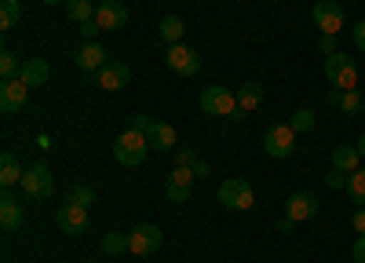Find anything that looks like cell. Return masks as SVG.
Listing matches in <instances>:
<instances>
[{
    "label": "cell",
    "mask_w": 365,
    "mask_h": 263,
    "mask_svg": "<svg viewBox=\"0 0 365 263\" xmlns=\"http://www.w3.org/2000/svg\"><path fill=\"white\" fill-rule=\"evenodd\" d=\"M194 180H197V175H194V168L190 165H172V172H168V183L172 187H194Z\"/></svg>",
    "instance_id": "cell-30"
},
{
    "label": "cell",
    "mask_w": 365,
    "mask_h": 263,
    "mask_svg": "<svg viewBox=\"0 0 365 263\" xmlns=\"http://www.w3.org/2000/svg\"><path fill=\"white\" fill-rule=\"evenodd\" d=\"M96 22H99L103 33H117V29L128 26V8L120 4V0H103L96 8Z\"/></svg>",
    "instance_id": "cell-11"
},
{
    "label": "cell",
    "mask_w": 365,
    "mask_h": 263,
    "mask_svg": "<svg viewBox=\"0 0 365 263\" xmlns=\"http://www.w3.org/2000/svg\"><path fill=\"white\" fill-rule=\"evenodd\" d=\"M234 96H237V106H241V110L252 113V110H259V106H263V84H259V81H245Z\"/></svg>",
    "instance_id": "cell-20"
},
{
    "label": "cell",
    "mask_w": 365,
    "mask_h": 263,
    "mask_svg": "<svg viewBox=\"0 0 365 263\" xmlns=\"http://www.w3.org/2000/svg\"><path fill=\"white\" fill-rule=\"evenodd\" d=\"M361 161L365 158L358 154V146H351V143H340L336 150H332V168H336V172H347L351 175V172L361 168Z\"/></svg>",
    "instance_id": "cell-18"
},
{
    "label": "cell",
    "mask_w": 365,
    "mask_h": 263,
    "mask_svg": "<svg viewBox=\"0 0 365 263\" xmlns=\"http://www.w3.org/2000/svg\"><path fill=\"white\" fill-rule=\"evenodd\" d=\"M351 259L354 263H365V234H358L354 245H351Z\"/></svg>",
    "instance_id": "cell-36"
},
{
    "label": "cell",
    "mask_w": 365,
    "mask_h": 263,
    "mask_svg": "<svg viewBox=\"0 0 365 263\" xmlns=\"http://www.w3.org/2000/svg\"><path fill=\"white\" fill-rule=\"evenodd\" d=\"M96 197H99V194L91 190V187H84V183H77V187L66 194V201H70V205H81V209H91V205H96Z\"/></svg>",
    "instance_id": "cell-31"
},
{
    "label": "cell",
    "mask_w": 365,
    "mask_h": 263,
    "mask_svg": "<svg viewBox=\"0 0 365 263\" xmlns=\"http://www.w3.org/2000/svg\"><path fill=\"white\" fill-rule=\"evenodd\" d=\"M66 19L70 22H91L96 19V4H91V0H66Z\"/></svg>",
    "instance_id": "cell-24"
},
{
    "label": "cell",
    "mask_w": 365,
    "mask_h": 263,
    "mask_svg": "<svg viewBox=\"0 0 365 263\" xmlns=\"http://www.w3.org/2000/svg\"><path fill=\"white\" fill-rule=\"evenodd\" d=\"M55 223H58V230H63V234H73V238H77V234H84L88 230V209H81V205H63V209H58L55 212Z\"/></svg>",
    "instance_id": "cell-14"
},
{
    "label": "cell",
    "mask_w": 365,
    "mask_h": 263,
    "mask_svg": "<svg viewBox=\"0 0 365 263\" xmlns=\"http://www.w3.org/2000/svg\"><path fill=\"white\" fill-rule=\"evenodd\" d=\"M103 252H106V256H120V252H128V234H120V230H106V238H103Z\"/></svg>",
    "instance_id": "cell-28"
},
{
    "label": "cell",
    "mask_w": 365,
    "mask_h": 263,
    "mask_svg": "<svg viewBox=\"0 0 365 263\" xmlns=\"http://www.w3.org/2000/svg\"><path fill=\"white\" fill-rule=\"evenodd\" d=\"M161 242H165L161 227H154V223H135V230L128 234V252H135V256H154V252L161 249Z\"/></svg>",
    "instance_id": "cell-8"
},
{
    "label": "cell",
    "mask_w": 365,
    "mask_h": 263,
    "mask_svg": "<svg viewBox=\"0 0 365 263\" xmlns=\"http://www.w3.org/2000/svg\"><path fill=\"white\" fill-rule=\"evenodd\" d=\"M73 63L81 66V73H91V77H96V73L110 63V58H106V48H103V44L84 41V44L77 48V55H73Z\"/></svg>",
    "instance_id": "cell-13"
},
{
    "label": "cell",
    "mask_w": 365,
    "mask_h": 263,
    "mask_svg": "<svg viewBox=\"0 0 365 263\" xmlns=\"http://www.w3.org/2000/svg\"><path fill=\"white\" fill-rule=\"evenodd\" d=\"M29 92H34V88H29L22 77L4 81V84H0V110H4V113H19L29 103Z\"/></svg>",
    "instance_id": "cell-12"
},
{
    "label": "cell",
    "mask_w": 365,
    "mask_h": 263,
    "mask_svg": "<svg viewBox=\"0 0 365 263\" xmlns=\"http://www.w3.org/2000/svg\"><path fill=\"white\" fill-rule=\"evenodd\" d=\"M190 168H194V175H197V180H205V175L212 172V168H208V161H201V158H197V161H194Z\"/></svg>",
    "instance_id": "cell-41"
},
{
    "label": "cell",
    "mask_w": 365,
    "mask_h": 263,
    "mask_svg": "<svg viewBox=\"0 0 365 263\" xmlns=\"http://www.w3.org/2000/svg\"><path fill=\"white\" fill-rule=\"evenodd\" d=\"M22 220H26V216H22V205L15 201V194H11V190H4V197H0V227H4V230L11 234V230H19V227H22Z\"/></svg>",
    "instance_id": "cell-17"
},
{
    "label": "cell",
    "mask_w": 365,
    "mask_h": 263,
    "mask_svg": "<svg viewBox=\"0 0 365 263\" xmlns=\"http://www.w3.org/2000/svg\"><path fill=\"white\" fill-rule=\"evenodd\" d=\"M325 103L354 117V113H361V103H365V96L358 92V88H332V92L325 96Z\"/></svg>",
    "instance_id": "cell-16"
},
{
    "label": "cell",
    "mask_w": 365,
    "mask_h": 263,
    "mask_svg": "<svg viewBox=\"0 0 365 263\" xmlns=\"http://www.w3.org/2000/svg\"><path fill=\"white\" fill-rule=\"evenodd\" d=\"M354 146H358V154H361V158H365V132H361V135H358V143H354Z\"/></svg>",
    "instance_id": "cell-43"
},
{
    "label": "cell",
    "mask_w": 365,
    "mask_h": 263,
    "mask_svg": "<svg viewBox=\"0 0 365 263\" xmlns=\"http://www.w3.org/2000/svg\"><path fill=\"white\" fill-rule=\"evenodd\" d=\"M22 190H26V197H34V201L51 197V194H55V175H51V168H48L44 161L26 165V172H22Z\"/></svg>",
    "instance_id": "cell-4"
},
{
    "label": "cell",
    "mask_w": 365,
    "mask_h": 263,
    "mask_svg": "<svg viewBox=\"0 0 365 263\" xmlns=\"http://www.w3.org/2000/svg\"><path fill=\"white\" fill-rule=\"evenodd\" d=\"M347 197L358 205V209L365 205V168H358V172L347 175Z\"/></svg>",
    "instance_id": "cell-26"
},
{
    "label": "cell",
    "mask_w": 365,
    "mask_h": 263,
    "mask_svg": "<svg viewBox=\"0 0 365 263\" xmlns=\"http://www.w3.org/2000/svg\"><path fill=\"white\" fill-rule=\"evenodd\" d=\"M19 73H22L19 55H15L11 48H4V51H0V77H4V81H15Z\"/></svg>",
    "instance_id": "cell-27"
},
{
    "label": "cell",
    "mask_w": 365,
    "mask_h": 263,
    "mask_svg": "<svg viewBox=\"0 0 365 263\" xmlns=\"http://www.w3.org/2000/svg\"><path fill=\"white\" fill-rule=\"evenodd\" d=\"M165 58H168V70L179 73V77H194L201 70V55L190 44H168Z\"/></svg>",
    "instance_id": "cell-9"
},
{
    "label": "cell",
    "mask_w": 365,
    "mask_h": 263,
    "mask_svg": "<svg viewBox=\"0 0 365 263\" xmlns=\"http://www.w3.org/2000/svg\"><path fill=\"white\" fill-rule=\"evenodd\" d=\"M351 227H354L358 234H365V205H361V209H354V216H351Z\"/></svg>",
    "instance_id": "cell-40"
},
{
    "label": "cell",
    "mask_w": 365,
    "mask_h": 263,
    "mask_svg": "<svg viewBox=\"0 0 365 263\" xmlns=\"http://www.w3.org/2000/svg\"><path fill=\"white\" fill-rule=\"evenodd\" d=\"M318 209H322V201H318L311 190H292V194H289V201H285V216H289L292 223L314 220V216H318Z\"/></svg>",
    "instance_id": "cell-10"
},
{
    "label": "cell",
    "mask_w": 365,
    "mask_h": 263,
    "mask_svg": "<svg viewBox=\"0 0 365 263\" xmlns=\"http://www.w3.org/2000/svg\"><path fill=\"white\" fill-rule=\"evenodd\" d=\"M132 81V70H128V63H106L99 73H96V84L103 88V92H120Z\"/></svg>",
    "instance_id": "cell-15"
},
{
    "label": "cell",
    "mask_w": 365,
    "mask_h": 263,
    "mask_svg": "<svg viewBox=\"0 0 365 263\" xmlns=\"http://www.w3.org/2000/svg\"><path fill=\"white\" fill-rule=\"evenodd\" d=\"M110 150H113V161H117V165L139 168V165L146 161V154H150V139H146V132L125 128V132H117V139H113Z\"/></svg>",
    "instance_id": "cell-1"
},
{
    "label": "cell",
    "mask_w": 365,
    "mask_h": 263,
    "mask_svg": "<svg viewBox=\"0 0 365 263\" xmlns=\"http://www.w3.org/2000/svg\"><path fill=\"white\" fill-rule=\"evenodd\" d=\"M325 187H332V190H347V172H336V168H332V172L325 175Z\"/></svg>",
    "instance_id": "cell-33"
},
{
    "label": "cell",
    "mask_w": 365,
    "mask_h": 263,
    "mask_svg": "<svg viewBox=\"0 0 365 263\" xmlns=\"http://www.w3.org/2000/svg\"><path fill=\"white\" fill-rule=\"evenodd\" d=\"M216 201L230 212H252L256 209V190L249 180H227L220 190H216Z\"/></svg>",
    "instance_id": "cell-2"
},
{
    "label": "cell",
    "mask_w": 365,
    "mask_h": 263,
    "mask_svg": "<svg viewBox=\"0 0 365 263\" xmlns=\"http://www.w3.org/2000/svg\"><path fill=\"white\" fill-rule=\"evenodd\" d=\"M19 19H22V4H19V0H0V26L11 29V26H19Z\"/></svg>",
    "instance_id": "cell-29"
},
{
    "label": "cell",
    "mask_w": 365,
    "mask_h": 263,
    "mask_svg": "<svg viewBox=\"0 0 365 263\" xmlns=\"http://www.w3.org/2000/svg\"><path fill=\"white\" fill-rule=\"evenodd\" d=\"M165 194H168V201H175V205H182V201L190 197L187 187H172V183H165Z\"/></svg>",
    "instance_id": "cell-34"
},
{
    "label": "cell",
    "mask_w": 365,
    "mask_h": 263,
    "mask_svg": "<svg viewBox=\"0 0 365 263\" xmlns=\"http://www.w3.org/2000/svg\"><path fill=\"white\" fill-rule=\"evenodd\" d=\"M48 73H51V66L44 63V58H26L19 77H22L29 88H41V84H48Z\"/></svg>",
    "instance_id": "cell-22"
},
{
    "label": "cell",
    "mask_w": 365,
    "mask_h": 263,
    "mask_svg": "<svg viewBox=\"0 0 365 263\" xmlns=\"http://www.w3.org/2000/svg\"><path fill=\"white\" fill-rule=\"evenodd\" d=\"M150 125H154V121H150L146 113H135L132 121H128V128H135V132H150Z\"/></svg>",
    "instance_id": "cell-37"
},
{
    "label": "cell",
    "mask_w": 365,
    "mask_h": 263,
    "mask_svg": "<svg viewBox=\"0 0 365 263\" xmlns=\"http://www.w3.org/2000/svg\"><path fill=\"white\" fill-rule=\"evenodd\" d=\"M197 106L208 117H230V113H237V96L227 92L223 84H208L205 92H201V99H197Z\"/></svg>",
    "instance_id": "cell-6"
},
{
    "label": "cell",
    "mask_w": 365,
    "mask_h": 263,
    "mask_svg": "<svg viewBox=\"0 0 365 263\" xmlns=\"http://www.w3.org/2000/svg\"><path fill=\"white\" fill-rule=\"evenodd\" d=\"M146 139H150V150L168 154L172 146H175V128L165 125V121H154V125H150V132H146Z\"/></svg>",
    "instance_id": "cell-19"
},
{
    "label": "cell",
    "mask_w": 365,
    "mask_h": 263,
    "mask_svg": "<svg viewBox=\"0 0 365 263\" xmlns=\"http://www.w3.org/2000/svg\"><path fill=\"white\" fill-rule=\"evenodd\" d=\"M289 125H292V132H296V135H299V132H314L318 113H314L311 106H299V110L292 113V121H289Z\"/></svg>",
    "instance_id": "cell-25"
},
{
    "label": "cell",
    "mask_w": 365,
    "mask_h": 263,
    "mask_svg": "<svg viewBox=\"0 0 365 263\" xmlns=\"http://www.w3.org/2000/svg\"><path fill=\"white\" fill-rule=\"evenodd\" d=\"M351 44H354L358 51H365V19L354 22V29H351Z\"/></svg>",
    "instance_id": "cell-35"
},
{
    "label": "cell",
    "mask_w": 365,
    "mask_h": 263,
    "mask_svg": "<svg viewBox=\"0 0 365 263\" xmlns=\"http://www.w3.org/2000/svg\"><path fill=\"white\" fill-rule=\"evenodd\" d=\"M318 48H322V55H325V58H329V55H336V51H340V37L322 33V37H318Z\"/></svg>",
    "instance_id": "cell-32"
},
{
    "label": "cell",
    "mask_w": 365,
    "mask_h": 263,
    "mask_svg": "<svg viewBox=\"0 0 365 263\" xmlns=\"http://www.w3.org/2000/svg\"><path fill=\"white\" fill-rule=\"evenodd\" d=\"M322 73L329 77L332 88H358V63H354V55H347V51L329 55Z\"/></svg>",
    "instance_id": "cell-3"
},
{
    "label": "cell",
    "mask_w": 365,
    "mask_h": 263,
    "mask_svg": "<svg viewBox=\"0 0 365 263\" xmlns=\"http://www.w3.org/2000/svg\"><path fill=\"white\" fill-rule=\"evenodd\" d=\"M263 150L274 161H289L296 154V132H292V125H270L263 132Z\"/></svg>",
    "instance_id": "cell-5"
},
{
    "label": "cell",
    "mask_w": 365,
    "mask_h": 263,
    "mask_svg": "<svg viewBox=\"0 0 365 263\" xmlns=\"http://www.w3.org/2000/svg\"><path fill=\"white\" fill-rule=\"evenodd\" d=\"M158 33H161V41H165V44H182V33H187V22H182L179 15H165V19L158 22Z\"/></svg>",
    "instance_id": "cell-23"
},
{
    "label": "cell",
    "mask_w": 365,
    "mask_h": 263,
    "mask_svg": "<svg viewBox=\"0 0 365 263\" xmlns=\"http://www.w3.org/2000/svg\"><path fill=\"white\" fill-rule=\"evenodd\" d=\"M311 15H314L318 33H332V37H340V29L347 22V11H344V4H336V0H318Z\"/></svg>",
    "instance_id": "cell-7"
},
{
    "label": "cell",
    "mask_w": 365,
    "mask_h": 263,
    "mask_svg": "<svg viewBox=\"0 0 365 263\" xmlns=\"http://www.w3.org/2000/svg\"><path fill=\"white\" fill-rule=\"evenodd\" d=\"M292 227H296V223H292L289 216H282V220H278V230H282V234H292Z\"/></svg>",
    "instance_id": "cell-42"
},
{
    "label": "cell",
    "mask_w": 365,
    "mask_h": 263,
    "mask_svg": "<svg viewBox=\"0 0 365 263\" xmlns=\"http://www.w3.org/2000/svg\"><path fill=\"white\" fill-rule=\"evenodd\" d=\"M96 33H99V22H96V19L81 22V37H84V41H96Z\"/></svg>",
    "instance_id": "cell-38"
},
{
    "label": "cell",
    "mask_w": 365,
    "mask_h": 263,
    "mask_svg": "<svg viewBox=\"0 0 365 263\" xmlns=\"http://www.w3.org/2000/svg\"><path fill=\"white\" fill-rule=\"evenodd\" d=\"M22 165H19V158L8 150L4 158H0V187H4V190H11V187H19L22 183Z\"/></svg>",
    "instance_id": "cell-21"
},
{
    "label": "cell",
    "mask_w": 365,
    "mask_h": 263,
    "mask_svg": "<svg viewBox=\"0 0 365 263\" xmlns=\"http://www.w3.org/2000/svg\"><path fill=\"white\" fill-rule=\"evenodd\" d=\"M361 117H365V103H361Z\"/></svg>",
    "instance_id": "cell-45"
},
{
    "label": "cell",
    "mask_w": 365,
    "mask_h": 263,
    "mask_svg": "<svg viewBox=\"0 0 365 263\" xmlns=\"http://www.w3.org/2000/svg\"><path fill=\"white\" fill-rule=\"evenodd\" d=\"M194 161H197V154L187 150V146H182V150H175V165H194Z\"/></svg>",
    "instance_id": "cell-39"
},
{
    "label": "cell",
    "mask_w": 365,
    "mask_h": 263,
    "mask_svg": "<svg viewBox=\"0 0 365 263\" xmlns=\"http://www.w3.org/2000/svg\"><path fill=\"white\" fill-rule=\"evenodd\" d=\"M41 4H51L55 8V4H66V0H41Z\"/></svg>",
    "instance_id": "cell-44"
}]
</instances>
